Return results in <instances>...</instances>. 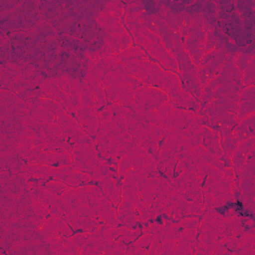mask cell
Returning <instances> with one entry per match:
<instances>
[{
  "mask_svg": "<svg viewBox=\"0 0 255 255\" xmlns=\"http://www.w3.org/2000/svg\"><path fill=\"white\" fill-rule=\"evenodd\" d=\"M163 72H164V70L157 63L148 61L147 68H146L147 76H146L144 86H151V87L158 88L160 80L163 75Z\"/></svg>",
  "mask_w": 255,
  "mask_h": 255,
  "instance_id": "10",
  "label": "cell"
},
{
  "mask_svg": "<svg viewBox=\"0 0 255 255\" xmlns=\"http://www.w3.org/2000/svg\"><path fill=\"white\" fill-rule=\"evenodd\" d=\"M169 98V101L175 106H178L179 108H183V109H186V108H190L192 105H193V99L192 97L185 91H183L182 89L179 90L178 92L168 96Z\"/></svg>",
  "mask_w": 255,
  "mask_h": 255,
  "instance_id": "13",
  "label": "cell"
},
{
  "mask_svg": "<svg viewBox=\"0 0 255 255\" xmlns=\"http://www.w3.org/2000/svg\"><path fill=\"white\" fill-rule=\"evenodd\" d=\"M132 166V152L129 149L128 152H126L117 162V171L118 176L122 177L131 168Z\"/></svg>",
  "mask_w": 255,
  "mask_h": 255,
  "instance_id": "17",
  "label": "cell"
},
{
  "mask_svg": "<svg viewBox=\"0 0 255 255\" xmlns=\"http://www.w3.org/2000/svg\"><path fill=\"white\" fill-rule=\"evenodd\" d=\"M131 244L147 250L151 244V234L149 232L142 233Z\"/></svg>",
  "mask_w": 255,
  "mask_h": 255,
  "instance_id": "24",
  "label": "cell"
},
{
  "mask_svg": "<svg viewBox=\"0 0 255 255\" xmlns=\"http://www.w3.org/2000/svg\"><path fill=\"white\" fill-rule=\"evenodd\" d=\"M31 202H32L33 210H34L36 216L39 217L41 220L44 221L47 217L52 215L50 208L45 203H43L41 200H39L38 198L31 196Z\"/></svg>",
  "mask_w": 255,
  "mask_h": 255,
  "instance_id": "19",
  "label": "cell"
},
{
  "mask_svg": "<svg viewBox=\"0 0 255 255\" xmlns=\"http://www.w3.org/2000/svg\"><path fill=\"white\" fill-rule=\"evenodd\" d=\"M26 167H27L29 174L32 177L47 180V179L53 178L56 166L40 164V163H36V162H28Z\"/></svg>",
  "mask_w": 255,
  "mask_h": 255,
  "instance_id": "9",
  "label": "cell"
},
{
  "mask_svg": "<svg viewBox=\"0 0 255 255\" xmlns=\"http://www.w3.org/2000/svg\"><path fill=\"white\" fill-rule=\"evenodd\" d=\"M41 185L46 190H48V191H50V192H52L56 195H59V196L69 188V186L65 182L60 181V180H56V179L44 180V182H42Z\"/></svg>",
  "mask_w": 255,
  "mask_h": 255,
  "instance_id": "18",
  "label": "cell"
},
{
  "mask_svg": "<svg viewBox=\"0 0 255 255\" xmlns=\"http://www.w3.org/2000/svg\"><path fill=\"white\" fill-rule=\"evenodd\" d=\"M127 253L128 254H133V255H142V254H145L147 253V250L146 249H143V248H140L138 246H135L133 244H131L128 249H127Z\"/></svg>",
  "mask_w": 255,
  "mask_h": 255,
  "instance_id": "28",
  "label": "cell"
},
{
  "mask_svg": "<svg viewBox=\"0 0 255 255\" xmlns=\"http://www.w3.org/2000/svg\"><path fill=\"white\" fill-rule=\"evenodd\" d=\"M39 105L43 106L44 108H46L47 110H49L50 112H52L56 117H57L60 113H62L63 111H65V109L62 107V105H61L59 102H57V101H55V100H53V99L47 98V97H45V98H40V99H39Z\"/></svg>",
  "mask_w": 255,
  "mask_h": 255,
  "instance_id": "21",
  "label": "cell"
},
{
  "mask_svg": "<svg viewBox=\"0 0 255 255\" xmlns=\"http://www.w3.org/2000/svg\"><path fill=\"white\" fill-rule=\"evenodd\" d=\"M127 249H128L127 243L119 239H115L114 244L112 248L109 250L108 254H124V253H127Z\"/></svg>",
  "mask_w": 255,
  "mask_h": 255,
  "instance_id": "25",
  "label": "cell"
},
{
  "mask_svg": "<svg viewBox=\"0 0 255 255\" xmlns=\"http://www.w3.org/2000/svg\"><path fill=\"white\" fill-rule=\"evenodd\" d=\"M40 231L43 237L56 235L67 238L68 236L73 234V228L66 222V220L62 216L57 215H50L49 217H47L43 221Z\"/></svg>",
  "mask_w": 255,
  "mask_h": 255,
  "instance_id": "5",
  "label": "cell"
},
{
  "mask_svg": "<svg viewBox=\"0 0 255 255\" xmlns=\"http://www.w3.org/2000/svg\"><path fill=\"white\" fill-rule=\"evenodd\" d=\"M97 218L102 222L112 226H120L121 221L118 218V211L115 205L103 196L95 206Z\"/></svg>",
  "mask_w": 255,
  "mask_h": 255,
  "instance_id": "6",
  "label": "cell"
},
{
  "mask_svg": "<svg viewBox=\"0 0 255 255\" xmlns=\"http://www.w3.org/2000/svg\"><path fill=\"white\" fill-rule=\"evenodd\" d=\"M105 93L109 103H118L130 109L134 105L135 89L124 81H118L105 87Z\"/></svg>",
  "mask_w": 255,
  "mask_h": 255,
  "instance_id": "3",
  "label": "cell"
},
{
  "mask_svg": "<svg viewBox=\"0 0 255 255\" xmlns=\"http://www.w3.org/2000/svg\"><path fill=\"white\" fill-rule=\"evenodd\" d=\"M97 22H98V24L102 27V28H104V29H106V28H108V27H110V26H113V25H115V24H118V23H121L122 21H121V18H119V17H117V16H115L113 13H111L110 11H108V10H106V9H104L103 11H101L100 13H99V15L97 16Z\"/></svg>",
  "mask_w": 255,
  "mask_h": 255,
  "instance_id": "16",
  "label": "cell"
},
{
  "mask_svg": "<svg viewBox=\"0 0 255 255\" xmlns=\"http://www.w3.org/2000/svg\"><path fill=\"white\" fill-rule=\"evenodd\" d=\"M158 89L165 92L168 96L181 90V83L177 75L173 72L164 70L162 78L160 80Z\"/></svg>",
  "mask_w": 255,
  "mask_h": 255,
  "instance_id": "8",
  "label": "cell"
},
{
  "mask_svg": "<svg viewBox=\"0 0 255 255\" xmlns=\"http://www.w3.org/2000/svg\"><path fill=\"white\" fill-rule=\"evenodd\" d=\"M144 130H145V134L147 135V137L158 144L166 134V130L164 128H162L161 126H158L156 124H152V123L146 124Z\"/></svg>",
  "mask_w": 255,
  "mask_h": 255,
  "instance_id": "15",
  "label": "cell"
},
{
  "mask_svg": "<svg viewBox=\"0 0 255 255\" xmlns=\"http://www.w3.org/2000/svg\"><path fill=\"white\" fill-rule=\"evenodd\" d=\"M99 109L80 107L76 109L75 115L82 128L90 135L96 136L100 128Z\"/></svg>",
  "mask_w": 255,
  "mask_h": 255,
  "instance_id": "4",
  "label": "cell"
},
{
  "mask_svg": "<svg viewBox=\"0 0 255 255\" xmlns=\"http://www.w3.org/2000/svg\"><path fill=\"white\" fill-rule=\"evenodd\" d=\"M117 211L118 218L120 219L122 225L133 229L137 227L138 223H140L136 209L128 201L122 200L121 203L117 206Z\"/></svg>",
  "mask_w": 255,
  "mask_h": 255,
  "instance_id": "7",
  "label": "cell"
},
{
  "mask_svg": "<svg viewBox=\"0 0 255 255\" xmlns=\"http://www.w3.org/2000/svg\"><path fill=\"white\" fill-rule=\"evenodd\" d=\"M194 253L192 246H179L176 245L173 248V254H192Z\"/></svg>",
  "mask_w": 255,
  "mask_h": 255,
  "instance_id": "27",
  "label": "cell"
},
{
  "mask_svg": "<svg viewBox=\"0 0 255 255\" xmlns=\"http://www.w3.org/2000/svg\"><path fill=\"white\" fill-rule=\"evenodd\" d=\"M73 165L76 170L91 173L100 161V153L92 141L74 144L72 150Z\"/></svg>",
  "mask_w": 255,
  "mask_h": 255,
  "instance_id": "2",
  "label": "cell"
},
{
  "mask_svg": "<svg viewBox=\"0 0 255 255\" xmlns=\"http://www.w3.org/2000/svg\"><path fill=\"white\" fill-rule=\"evenodd\" d=\"M140 234H142V230L139 227L136 228H128L125 225L119 226V235L116 239H119L127 244L132 243Z\"/></svg>",
  "mask_w": 255,
  "mask_h": 255,
  "instance_id": "12",
  "label": "cell"
},
{
  "mask_svg": "<svg viewBox=\"0 0 255 255\" xmlns=\"http://www.w3.org/2000/svg\"><path fill=\"white\" fill-rule=\"evenodd\" d=\"M124 2L122 1H110L106 4V10L113 13L115 16L122 18L124 15Z\"/></svg>",
  "mask_w": 255,
  "mask_h": 255,
  "instance_id": "23",
  "label": "cell"
},
{
  "mask_svg": "<svg viewBox=\"0 0 255 255\" xmlns=\"http://www.w3.org/2000/svg\"><path fill=\"white\" fill-rule=\"evenodd\" d=\"M169 102L168 95L162 90L151 87L142 86L135 90L134 105L132 111H155L162 104Z\"/></svg>",
  "mask_w": 255,
  "mask_h": 255,
  "instance_id": "1",
  "label": "cell"
},
{
  "mask_svg": "<svg viewBox=\"0 0 255 255\" xmlns=\"http://www.w3.org/2000/svg\"><path fill=\"white\" fill-rule=\"evenodd\" d=\"M58 80H59V86H60V88H61L63 91H65L66 93L69 94L70 86H71V83H72L73 80H72L69 76H67V75L61 76Z\"/></svg>",
  "mask_w": 255,
  "mask_h": 255,
  "instance_id": "26",
  "label": "cell"
},
{
  "mask_svg": "<svg viewBox=\"0 0 255 255\" xmlns=\"http://www.w3.org/2000/svg\"><path fill=\"white\" fill-rule=\"evenodd\" d=\"M120 62H128L132 60H144L146 58L145 52L138 46L130 45L127 49L123 50L119 54L116 55Z\"/></svg>",
  "mask_w": 255,
  "mask_h": 255,
  "instance_id": "11",
  "label": "cell"
},
{
  "mask_svg": "<svg viewBox=\"0 0 255 255\" xmlns=\"http://www.w3.org/2000/svg\"><path fill=\"white\" fill-rule=\"evenodd\" d=\"M179 227L181 229L184 228H194V229H198L199 225H200V220L198 217L196 216H187V217H183L181 218L178 223Z\"/></svg>",
  "mask_w": 255,
  "mask_h": 255,
  "instance_id": "22",
  "label": "cell"
},
{
  "mask_svg": "<svg viewBox=\"0 0 255 255\" xmlns=\"http://www.w3.org/2000/svg\"><path fill=\"white\" fill-rule=\"evenodd\" d=\"M83 189L89 199V204L90 206L94 209L95 211V206L98 203V201L104 196L103 190L100 186L95 185V184H87V185H83ZM96 213V212H95Z\"/></svg>",
  "mask_w": 255,
  "mask_h": 255,
  "instance_id": "14",
  "label": "cell"
},
{
  "mask_svg": "<svg viewBox=\"0 0 255 255\" xmlns=\"http://www.w3.org/2000/svg\"><path fill=\"white\" fill-rule=\"evenodd\" d=\"M82 92H83V83L80 82V80H78V79H74L70 86L69 95H70L71 100L75 106V109L81 102Z\"/></svg>",
  "mask_w": 255,
  "mask_h": 255,
  "instance_id": "20",
  "label": "cell"
}]
</instances>
